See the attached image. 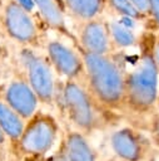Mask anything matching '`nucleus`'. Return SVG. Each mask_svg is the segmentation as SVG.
<instances>
[{
	"instance_id": "obj_1",
	"label": "nucleus",
	"mask_w": 159,
	"mask_h": 161,
	"mask_svg": "<svg viewBox=\"0 0 159 161\" xmlns=\"http://www.w3.org/2000/svg\"><path fill=\"white\" fill-rule=\"evenodd\" d=\"M80 53L90 96L109 108H118L125 103V73L120 64L110 54L84 50Z\"/></svg>"
},
{
	"instance_id": "obj_2",
	"label": "nucleus",
	"mask_w": 159,
	"mask_h": 161,
	"mask_svg": "<svg viewBox=\"0 0 159 161\" xmlns=\"http://www.w3.org/2000/svg\"><path fill=\"white\" fill-rule=\"evenodd\" d=\"M151 43L143 48L141 54L129 72L125 73V103L136 111L151 108L158 99L159 70L151 55Z\"/></svg>"
},
{
	"instance_id": "obj_3",
	"label": "nucleus",
	"mask_w": 159,
	"mask_h": 161,
	"mask_svg": "<svg viewBox=\"0 0 159 161\" xmlns=\"http://www.w3.org/2000/svg\"><path fill=\"white\" fill-rule=\"evenodd\" d=\"M58 135L56 121L45 113H35L19 137V147L28 155H43L54 145Z\"/></svg>"
},
{
	"instance_id": "obj_4",
	"label": "nucleus",
	"mask_w": 159,
	"mask_h": 161,
	"mask_svg": "<svg viewBox=\"0 0 159 161\" xmlns=\"http://www.w3.org/2000/svg\"><path fill=\"white\" fill-rule=\"evenodd\" d=\"M3 26L8 36L23 45H34L39 40V30L31 11L16 0H5L3 4Z\"/></svg>"
},
{
	"instance_id": "obj_5",
	"label": "nucleus",
	"mask_w": 159,
	"mask_h": 161,
	"mask_svg": "<svg viewBox=\"0 0 159 161\" xmlns=\"http://www.w3.org/2000/svg\"><path fill=\"white\" fill-rule=\"evenodd\" d=\"M21 59L26 69V80L39 101L43 103H51L55 96V78L49 59L29 49L23 52Z\"/></svg>"
},
{
	"instance_id": "obj_6",
	"label": "nucleus",
	"mask_w": 159,
	"mask_h": 161,
	"mask_svg": "<svg viewBox=\"0 0 159 161\" xmlns=\"http://www.w3.org/2000/svg\"><path fill=\"white\" fill-rule=\"evenodd\" d=\"M63 99L70 121L80 131H90L95 126V112L91 96L78 80L68 79L63 87Z\"/></svg>"
},
{
	"instance_id": "obj_7",
	"label": "nucleus",
	"mask_w": 159,
	"mask_h": 161,
	"mask_svg": "<svg viewBox=\"0 0 159 161\" xmlns=\"http://www.w3.org/2000/svg\"><path fill=\"white\" fill-rule=\"evenodd\" d=\"M48 59L53 69L66 79L78 80L84 75V60L81 53L71 49L59 40H51L46 44Z\"/></svg>"
},
{
	"instance_id": "obj_8",
	"label": "nucleus",
	"mask_w": 159,
	"mask_h": 161,
	"mask_svg": "<svg viewBox=\"0 0 159 161\" xmlns=\"http://www.w3.org/2000/svg\"><path fill=\"white\" fill-rule=\"evenodd\" d=\"M113 49L106 21L99 18L83 21L79 33V50L94 54H111Z\"/></svg>"
},
{
	"instance_id": "obj_9",
	"label": "nucleus",
	"mask_w": 159,
	"mask_h": 161,
	"mask_svg": "<svg viewBox=\"0 0 159 161\" xmlns=\"http://www.w3.org/2000/svg\"><path fill=\"white\" fill-rule=\"evenodd\" d=\"M5 102L24 119H28L36 113L40 101L28 80L16 79L13 80L6 88Z\"/></svg>"
},
{
	"instance_id": "obj_10",
	"label": "nucleus",
	"mask_w": 159,
	"mask_h": 161,
	"mask_svg": "<svg viewBox=\"0 0 159 161\" xmlns=\"http://www.w3.org/2000/svg\"><path fill=\"white\" fill-rule=\"evenodd\" d=\"M113 151L123 161H140L145 153L141 136L131 128H120L110 137Z\"/></svg>"
},
{
	"instance_id": "obj_11",
	"label": "nucleus",
	"mask_w": 159,
	"mask_h": 161,
	"mask_svg": "<svg viewBox=\"0 0 159 161\" xmlns=\"http://www.w3.org/2000/svg\"><path fill=\"white\" fill-rule=\"evenodd\" d=\"M33 1H34V8H36V10L40 14V18L49 28L61 33L63 35L71 36L65 23L64 13L61 11L58 0H33Z\"/></svg>"
},
{
	"instance_id": "obj_12",
	"label": "nucleus",
	"mask_w": 159,
	"mask_h": 161,
	"mask_svg": "<svg viewBox=\"0 0 159 161\" xmlns=\"http://www.w3.org/2000/svg\"><path fill=\"white\" fill-rule=\"evenodd\" d=\"M66 10L81 21L99 18L106 6V0H63Z\"/></svg>"
},
{
	"instance_id": "obj_13",
	"label": "nucleus",
	"mask_w": 159,
	"mask_h": 161,
	"mask_svg": "<svg viewBox=\"0 0 159 161\" xmlns=\"http://www.w3.org/2000/svg\"><path fill=\"white\" fill-rule=\"evenodd\" d=\"M69 161H96L95 155L81 132H71L65 140Z\"/></svg>"
},
{
	"instance_id": "obj_14",
	"label": "nucleus",
	"mask_w": 159,
	"mask_h": 161,
	"mask_svg": "<svg viewBox=\"0 0 159 161\" xmlns=\"http://www.w3.org/2000/svg\"><path fill=\"white\" fill-rule=\"evenodd\" d=\"M23 119L24 118L16 113L5 101H0V127L5 136L10 137L11 140H19L25 127Z\"/></svg>"
},
{
	"instance_id": "obj_15",
	"label": "nucleus",
	"mask_w": 159,
	"mask_h": 161,
	"mask_svg": "<svg viewBox=\"0 0 159 161\" xmlns=\"http://www.w3.org/2000/svg\"><path fill=\"white\" fill-rule=\"evenodd\" d=\"M108 29L110 34V40L113 48L125 49L135 45L138 43V38L134 30L120 20H111L108 23Z\"/></svg>"
},
{
	"instance_id": "obj_16",
	"label": "nucleus",
	"mask_w": 159,
	"mask_h": 161,
	"mask_svg": "<svg viewBox=\"0 0 159 161\" xmlns=\"http://www.w3.org/2000/svg\"><path fill=\"white\" fill-rule=\"evenodd\" d=\"M106 5L120 18L129 20H143L145 16L138 11L130 0H106Z\"/></svg>"
},
{
	"instance_id": "obj_17",
	"label": "nucleus",
	"mask_w": 159,
	"mask_h": 161,
	"mask_svg": "<svg viewBox=\"0 0 159 161\" xmlns=\"http://www.w3.org/2000/svg\"><path fill=\"white\" fill-rule=\"evenodd\" d=\"M153 23L159 28V0H149V15Z\"/></svg>"
},
{
	"instance_id": "obj_18",
	"label": "nucleus",
	"mask_w": 159,
	"mask_h": 161,
	"mask_svg": "<svg viewBox=\"0 0 159 161\" xmlns=\"http://www.w3.org/2000/svg\"><path fill=\"white\" fill-rule=\"evenodd\" d=\"M130 1L138 9V11H140L145 18H148V15H149V0H130Z\"/></svg>"
},
{
	"instance_id": "obj_19",
	"label": "nucleus",
	"mask_w": 159,
	"mask_h": 161,
	"mask_svg": "<svg viewBox=\"0 0 159 161\" xmlns=\"http://www.w3.org/2000/svg\"><path fill=\"white\" fill-rule=\"evenodd\" d=\"M151 55H153L155 65H156V68L159 70V36L153 39V43H151Z\"/></svg>"
},
{
	"instance_id": "obj_20",
	"label": "nucleus",
	"mask_w": 159,
	"mask_h": 161,
	"mask_svg": "<svg viewBox=\"0 0 159 161\" xmlns=\"http://www.w3.org/2000/svg\"><path fill=\"white\" fill-rule=\"evenodd\" d=\"M21 6H24L26 10L31 11L34 9V1L33 0H16Z\"/></svg>"
},
{
	"instance_id": "obj_21",
	"label": "nucleus",
	"mask_w": 159,
	"mask_h": 161,
	"mask_svg": "<svg viewBox=\"0 0 159 161\" xmlns=\"http://www.w3.org/2000/svg\"><path fill=\"white\" fill-rule=\"evenodd\" d=\"M4 142H5V133H4V131L0 127V145H3Z\"/></svg>"
},
{
	"instance_id": "obj_22",
	"label": "nucleus",
	"mask_w": 159,
	"mask_h": 161,
	"mask_svg": "<svg viewBox=\"0 0 159 161\" xmlns=\"http://www.w3.org/2000/svg\"><path fill=\"white\" fill-rule=\"evenodd\" d=\"M4 3H5V0H0V6H3Z\"/></svg>"
}]
</instances>
